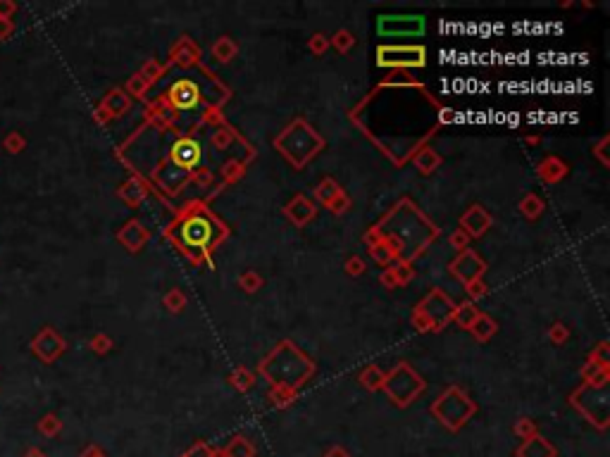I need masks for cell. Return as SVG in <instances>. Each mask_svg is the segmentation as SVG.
Segmentation results:
<instances>
[{"instance_id": "cell-12", "label": "cell", "mask_w": 610, "mask_h": 457, "mask_svg": "<svg viewBox=\"0 0 610 457\" xmlns=\"http://www.w3.org/2000/svg\"><path fill=\"white\" fill-rule=\"evenodd\" d=\"M329 457H346V453H341V450H334V453H331Z\"/></svg>"}, {"instance_id": "cell-11", "label": "cell", "mask_w": 610, "mask_h": 457, "mask_svg": "<svg viewBox=\"0 0 610 457\" xmlns=\"http://www.w3.org/2000/svg\"><path fill=\"white\" fill-rule=\"evenodd\" d=\"M24 457H46V453L41 448H29L24 450Z\"/></svg>"}, {"instance_id": "cell-3", "label": "cell", "mask_w": 610, "mask_h": 457, "mask_svg": "<svg viewBox=\"0 0 610 457\" xmlns=\"http://www.w3.org/2000/svg\"><path fill=\"white\" fill-rule=\"evenodd\" d=\"M201 88H198L196 81L191 79H181L177 83H172L170 88V103L177 107V110H196L201 105Z\"/></svg>"}, {"instance_id": "cell-1", "label": "cell", "mask_w": 610, "mask_h": 457, "mask_svg": "<svg viewBox=\"0 0 610 457\" xmlns=\"http://www.w3.org/2000/svg\"><path fill=\"white\" fill-rule=\"evenodd\" d=\"M177 236L186 248H205L215 236V226L208 217H191L179 226Z\"/></svg>"}, {"instance_id": "cell-5", "label": "cell", "mask_w": 610, "mask_h": 457, "mask_svg": "<svg viewBox=\"0 0 610 457\" xmlns=\"http://www.w3.org/2000/svg\"><path fill=\"white\" fill-rule=\"evenodd\" d=\"M553 455H555V450L551 446H546L543 441H539V438L527 443V446L520 450V457H553Z\"/></svg>"}, {"instance_id": "cell-13", "label": "cell", "mask_w": 610, "mask_h": 457, "mask_svg": "<svg viewBox=\"0 0 610 457\" xmlns=\"http://www.w3.org/2000/svg\"><path fill=\"white\" fill-rule=\"evenodd\" d=\"M189 457H213V455H208V453H193V455H189Z\"/></svg>"}, {"instance_id": "cell-2", "label": "cell", "mask_w": 610, "mask_h": 457, "mask_svg": "<svg viewBox=\"0 0 610 457\" xmlns=\"http://www.w3.org/2000/svg\"><path fill=\"white\" fill-rule=\"evenodd\" d=\"M62 350H65L62 336H60L55 329H51V327H44L32 341V353L46 364H51L53 360H58L60 355H62Z\"/></svg>"}, {"instance_id": "cell-7", "label": "cell", "mask_w": 610, "mask_h": 457, "mask_svg": "<svg viewBox=\"0 0 610 457\" xmlns=\"http://www.w3.org/2000/svg\"><path fill=\"white\" fill-rule=\"evenodd\" d=\"M62 429V422H60V419L55 417V414H46V417H41L39 419V431L44 436H48V438H53L58 434V431Z\"/></svg>"}, {"instance_id": "cell-4", "label": "cell", "mask_w": 610, "mask_h": 457, "mask_svg": "<svg viewBox=\"0 0 610 457\" xmlns=\"http://www.w3.org/2000/svg\"><path fill=\"white\" fill-rule=\"evenodd\" d=\"M172 160L177 162L179 167H184V170H193V167H198L203 160L201 143L193 141V138H181V141H177L172 146Z\"/></svg>"}, {"instance_id": "cell-9", "label": "cell", "mask_w": 610, "mask_h": 457, "mask_svg": "<svg viewBox=\"0 0 610 457\" xmlns=\"http://www.w3.org/2000/svg\"><path fill=\"white\" fill-rule=\"evenodd\" d=\"M15 34V22L12 20H0V41H8Z\"/></svg>"}, {"instance_id": "cell-6", "label": "cell", "mask_w": 610, "mask_h": 457, "mask_svg": "<svg viewBox=\"0 0 610 457\" xmlns=\"http://www.w3.org/2000/svg\"><path fill=\"white\" fill-rule=\"evenodd\" d=\"M24 146H27V141H24V136L20 134V131H10V134L3 138V150H5V153H10V155L22 153Z\"/></svg>"}, {"instance_id": "cell-10", "label": "cell", "mask_w": 610, "mask_h": 457, "mask_svg": "<svg viewBox=\"0 0 610 457\" xmlns=\"http://www.w3.org/2000/svg\"><path fill=\"white\" fill-rule=\"evenodd\" d=\"M81 457H105V455H102L100 450L95 448V446H88V448H86V450H84V453H81Z\"/></svg>"}, {"instance_id": "cell-8", "label": "cell", "mask_w": 610, "mask_h": 457, "mask_svg": "<svg viewBox=\"0 0 610 457\" xmlns=\"http://www.w3.org/2000/svg\"><path fill=\"white\" fill-rule=\"evenodd\" d=\"M17 10H20L17 3H12V0H0V20H12Z\"/></svg>"}]
</instances>
